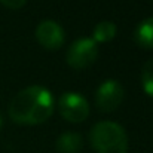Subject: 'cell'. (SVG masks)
<instances>
[{
  "label": "cell",
  "mask_w": 153,
  "mask_h": 153,
  "mask_svg": "<svg viewBox=\"0 0 153 153\" xmlns=\"http://www.w3.org/2000/svg\"><path fill=\"white\" fill-rule=\"evenodd\" d=\"M89 141L97 153H126L128 137L125 129L111 120H102L92 126Z\"/></svg>",
  "instance_id": "2"
},
{
  "label": "cell",
  "mask_w": 153,
  "mask_h": 153,
  "mask_svg": "<svg viewBox=\"0 0 153 153\" xmlns=\"http://www.w3.org/2000/svg\"><path fill=\"white\" fill-rule=\"evenodd\" d=\"M0 3L9 9H21L27 3V0H0Z\"/></svg>",
  "instance_id": "11"
},
{
  "label": "cell",
  "mask_w": 153,
  "mask_h": 153,
  "mask_svg": "<svg viewBox=\"0 0 153 153\" xmlns=\"http://www.w3.org/2000/svg\"><path fill=\"white\" fill-rule=\"evenodd\" d=\"M52 113V94L39 85H33L19 91L9 104V116L18 125H40L51 117Z\"/></svg>",
  "instance_id": "1"
},
{
  "label": "cell",
  "mask_w": 153,
  "mask_h": 153,
  "mask_svg": "<svg viewBox=\"0 0 153 153\" xmlns=\"http://www.w3.org/2000/svg\"><path fill=\"white\" fill-rule=\"evenodd\" d=\"M141 83H143V89L147 95L153 97V58L149 61H146V64L143 65L141 70Z\"/></svg>",
  "instance_id": "10"
},
{
  "label": "cell",
  "mask_w": 153,
  "mask_h": 153,
  "mask_svg": "<svg viewBox=\"0 0 153 153\" xmlns=\"http://www.w3.org/2000/svg\"><path fill=\"white\" fill-rule=\"evenodd\" d=\"M134 39L138 46L143 49H153V16L143 19L135 31H134Z\"/></svg>",
  "instance_id": "8"
},
{
  "label": "cell",
  "mask_w": 153,
  "mask_h": 153,
  "mask_svg": "<svg viewBox=\"0 0 153 153\" xmlns=\"http://www.w3.org/2000/svg\"><path fill=\"white\" fill-rule=\"evenodd\" d=\"M55 147L59 153H79L83 147V140L77 132L67 131L58 137Z\"/></svg>",
  "instance_id": "7"
},
{
  "label": "cell",
  "mask_w": 153,
  "mask_h": 153,
  "mask_svg": "<svg viewBox=\"0 0 153 153\" xmlns=\"http://www.w3.org/2000/svg\"><path fill=\"white\" fill-rule=\"evenodd\" d=\"M98 56V46L89 37H80L74 40L65 55L67 64L76 70L86 68L95 62Z\"/></svg>",
  "instance_id": "3"
},
{
  "label": "cell",
  "mask_w": 153,
  "mask_h": 153,
  "mask_svg": "<svg viewBox=\"0 0 153 153\" xmlns=\"http://www.w3.org/2000/svg\"><path fill=\"white\" fill-rule=\"evenodd\" d=\"M36 39L40 43V46H43L48 51H56L64 45V30L62 27L51 19L42 21L37 28H36Z\"/></svg>",
  "instance_id": "6"
},
{
  "label": "cell",
  "mask_w": 153,
  "mask_h": 153,
  "mask_svg": "<svg viewBox=\"0 0 153 153\" xmlns=\"http://www.w3.org/2000/svg\"><path fill=\"white\" fill-rule=\"evenodd\" d=\"M58 110L65 120L80 123L89 116V102L82 94L65 92L58 100Z\"/></svg>",
  "instance_id": "4"
},
{
  "label": "cell",
  "mask_w": 153,
  "mask_h": 153,
  "mask_svg": "<svg viewBox=\"0 0 153 153\" xmlns=\"http://www.w3.org/2000/svg\"><path fill=\"white\" fill-rule=\"evenodd\" d=\"M123 97H125V91L120 82L114 79H108L102 82L100 88L97 89L95 104L98 110H101L104 113H110L120 105V102L123 101Z\"/></svg>",
  "instance_id": "5"
},
{
  "label": "cell",
  "mask_w": 153,
  "mask_h": 153,
  "mask_svg": "<svg viewBox=\"0 0 153 153\" xmlns=\"http://www.w3.org/2000/svg\"><path fill=\"white\" fill-rule=\"evenodd\" d=\"M1 122H3V120H1V116H0V126H1Z\"/></svg>",
  "instance_id": "12"
},
{
  "label": "cell",
  "mask_w": 153,
  "mask_h": 153,
  "mask_svg": "<svg viewBox=\"0 0 153 153\" xmlns=\"http://www.w3.org/2000/svg\"><path fill=\"white\" fill-rule=\"evenodd\" d=\"M116 33H117V28H116L114 22L102 21V22H98L95 25L94 33H92V40L95 43H107V42L114 39Z\"/></svg>",
  "instance_id": "9"
}]
</instances>
